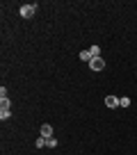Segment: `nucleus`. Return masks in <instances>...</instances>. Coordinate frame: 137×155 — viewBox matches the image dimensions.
<instances>
[{
    "instance_id": "f257e3e1",
    "label": "nucleus",
    "mask_w": 137,
    "mask_h": 155,
    "mask_svg": "<svg viewBox=\"0 0 137 155\" xmlns=\"http://www.w3.org/2000/svg\"><path fill=\"white\" fill-rule=\"evenodd\" d=\"M34 9H37V5H23L21 7V16H23V18H32Z\"/></svg>"
},
{
    "instance_id": "f03ea898",
    "label": "nucleus",
    "mask_w": 137,
    "mask_h": 155,
    "mask_svg": "<svg viewBox=\"0 0 137 155\" xmlns=\"http://www.w3.org/2000/svg\"><path fill=\"white\" fill-rule=\"evenodd\" d=\"M89 68H92V71H103V68H105V62H103L101 57H94L92 62H89Z\"/></svg>"
},
{
    "instance_id": "1a4fd4ad",
    "label": "nucleus",
    "mask_w": 137,
    "mask_h": 155,
    "mask_svg": "<svg viewBox=\"0 0 137 155\" xmlns=\"http://www.w3.org/2000/svg\"><path fill=\"white\" fill-rule=\"evenodd\" d=\"M46 146H48V148H55V146H57V139H53V137H48V139H46Z\"/></svg>"
},
{
    "instance_id": "423d86ee",
    "label": "nucleus",
    "mask_w": 137,
    "mask_h": 155,
    "mask_svg": "<svg viewBox=\"0 0 137 155\" xmlns=\"http://www.w3.org/2000/svg\"><path fill=\"white\" fill-rule=\"evenodd\" d=\"M12 107V101L9 98H2V101H0V110H9Z\"/></svg>"
},
{
    "instance_id": "20e7f679",
    "label": "nucleus",
    "mask_w": 137,
    "mask_h": 155,
    "mask_svg": "<svg viewBox=\"0 0 137 155\" xmlns=\"http://www.w3.org/2000/svg\"><path fill=\"white\" fill-rule=\"evenodd\" d=\"M105 105L108 107H119V98L117 96H108L105 98Z\"/></svg>"
},
{
    "instance_id": "39448f33",
    "label": "nucleus",
    "mask_w": 137,
    "mask_h": 155,
    "mask_svg": "<svg viewBox=\"0 0 137 155\" xmlns=\"http://www.w3.org/2000/svg\"><path fill=\"white\" fill-rule=\"evenodd\" d=\"M80 59H82V62H92V53H89V50H82V53H80Z\"/></svg>"
},
{
    "instance_id": "9d476101",
    "label": "nucleus",
    "mask_w": 137,
    "mask_h": 155,
    "mask_svg": "<svg viewBox=\"0 0 137 155\" xmlns=\"http://www.w3.org/2000/svg\"><path fill=\"white\" fill-rule=\"evenodd\" d=\"M46 139H48V137H39V139H37V148H44V146H46Z\"/></svg>"
},
{
    "instance_id": "9b49d317",
    "label": "nucleus",
    "mask_w": 137,
    "mask_h": 155,
    "mask_svg": "<svg viewBox=\"0 0 137 155\" xmlns=\"http://www.w3.org/2000/svg\"><path fill=\"white\" fill-rule=\"evenodd\" d=\"M0 119L5 121V119H9V110H0Z\"/></svg>"
},
{
    "instance_id": "0eeeda50",
    "label": "nucleus",
    "mask_w": 137,
    "mask_h": 155,
    "mask_svg": "<svg viewBox=\"0 0 137 155\" xmlns=\"http://www.w3.org/2000/svg\"><path fill=\"white\" fill-rule=\"evenodd\" d=\"M89 53H92V57H101V48H98V46H92Z\"/></svg>"
},
{
    "instance_id": "7ed1b4c3",
    "label": "nucleus",
    "mask_w": 137,
    "mask_h": 155,
    "mask_svg": "<svg viewBox=\"0 0 137 155\" xmlns=\"http://www.w3.org/2000/svg\"><path fill=\"white\" fill-rule=\"evenodd\" d=\"M53 135V126H50V123H44V126H41V137H50Z\"/></svg>"
},
{
    "instance_id": "6e6552de",
    "label": "nucleus",
    "mask_w": 137,
    "mask_h": 155,
    "mask_svg": "<svg viewBox=\"0 0 137 155\" xmlns=\"http://www.w3.org/2000/svg\"><path fill=\"white\" fill-rule=\"evenodd\" d=\"M119 105H121V107H128V105H130V98H128V96H121V98H119Z\"/></svg>"
}]
</instances>
